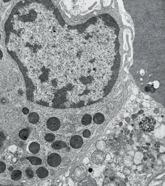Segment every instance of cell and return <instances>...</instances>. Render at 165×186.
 I'll list each match as a JSON object with an SVG mask.
<instances>
[{"label":"cell","instance_id":"obj_8","mask_svg":"<svg viewBox=\"0 0 165 186\" xmlns=\"http://www.w3.org/2000/svg\"><path fill=\"white\" fill-rule=\"evenodd\" d=\"M28 120L30 123L35 124L39 122V117L38 114L36 112H33L31 113L28 116Z\"/></svg>","mask_w":165,"mask_h":186},{"label":"cell","instance_id":"obj_13","mask_svg":"<svg viewBox=\"0 0 165 186\" xmlns=\"http://www.w3.org/2000/svg\"><path fill=\"white\" fill-rule=\"evenodd\" d=\"M29 134V131L28 130L26 129H23L20 131L19 136L21 139L26 140L28 139Z\"/></svg>","mask_w":165,"mask_h":186},{"label":"cell","instance_id":"obj_7","mask_svg":"<svg viewBox=\"0 0 165 186\" xmlns=\"http://www.w3.org/2000/svg\"><path fill=\"white\" fill-rule=\"evenodd\" d=\"M37 176L40 179H44L47 177L48 175L47 170L44 167H40L36 171Z\"/></svg>","mask_w":165,"mask_h":186},{"label":"cell","instance_id":"obj_18","mask_svg":"<svg viewBox=\"0 0 165 186\" xmlns=\"http://www.w3.org/2000/svg\"><path fill=\"white\" fill-rule=\"evenodd\" d=\"M6 168V166L3 162H0V173L4 172Z\"/></svg>","mask_w":165,"mask_h":186},{"label":"cell","instance_id":"obj_11","mask_svg":"<svg viewBox=\"0 0 165 186\" xmlns=\"http://www.w3.org/2000/svg\"><path fill=\"white\" fill-rule=\"evenodd\" d=\"M52 148L56 150H60L67 147L65 142L62 141H57L53 143L51 145Z\"/></svg>","mask_w":165,"mask_h":186},{"label":"cell","instance_id":"obj_4","mask_svg":"<svg viewBox=\"0 0 165 186\" xmlns=\"http://www.w3.org/2000/svg\"><path fill=\"white\" fill-rule=\"evenodd\" d=\"M106 158L105 153L101 151H97L94 152L92 156V160L96 164L103 163Z\"/></svg>","mask_w":165,"mask_h":186},{"label":"cell","instance_id":"obj_1","mask_svg":"<svg viewBox=\"0 0 165 186\" xmlns=\"http://www.w3.org/2000/svg\"><path fill=\"white\" fill-rule=\"evenodd\" d=\"M155 122L153 118L146 117L143 118L141 121L139 126L144 131L150 132L152 130Z\"/></svg>","mask_w":165,"mask_h":186},{"label":"cell","instance_id":"obj_21","mask_svg":"<svg viewBox=\"0 0 165 186\" xmlns=\"http://www.w3.org/2000/svg\"><path fill=\"white\" fill-rule=\"evenodd\" d=\"M22 112L24 114H27L29 113V110L28 108H24L22 110Z\"/></svg>","mask_w":165,"mask_h":186},{"label":"cell","instance_id":"obj_9","mask_svg":"<svg viewBox=\"0 0 165 186\" xmlns=\"http://www.w3.org/2000/svg\"><path fill=\"white\" fill-rule=\"evenodd\" d=\"M29 149L33 154H37L40 149V144L36 142H32L29 145Z\"/></svg>","mask_w":165,"mask_h":186},{"label":"cell","instance_id":"obj_10","mask_svg":"<svg viewBox=\"0 0 165 186\" xmlns=\"http://www.w3.org/2000/svg\"><path fill=\"white\" fill-rule=\"evenodd\" d=\"M104 120V115L100 113H97L94 116L93 121L97 124L100 125L103 123Z\"/></svg>","mask_w":165,"mask_h":186},{"label":"cell","instance_id":"obj_24","mask_svg":"<svg viewBox=\"0 0 165 186\" xmlns=\"http://www.w3.org/2000/svg\"><path fill=\"white\" fill-rule=\"evenodd\" d=\"M3 144L1 142H0V148L1 147L3 146Z\"/></svg>","mask_w":165,"mask_h":186},{"label":"cell","instance_id":"obj_6","mask_svg":"<svg viewBox=\"0 0 165 186\" xmlns=\"http://www.w3.org/2000/svg\"><path fill=\"white\" fill-rule=\"evenodd\" d=\"M82 166L78 167L76 168L74 172L75 176L77 177V179H83L86 177L87 174V170L85 168H82Z\"/></svg>","mask_w":165,"mask_h":186},{"label":"cell","instance_id":"obj_5","mask_svg":"<svg viewBox=\"0 0 165 186\" xmlns=\"http://www.w3.org/2000/svg\"><path fill=\"white\" fill-rule=\"evenodd\" d=\"M83 140L81 137L79 136H73L70 141V144L75 149H78L82 146Z\"/></svg>","mask_w":165,"mask_h":186},{"label":"cell","instance_id":"obj_3","mask_svg":"<svg viewBox=\"0 0 165 186\" xmlns=\"http://www.w3.org/2000/svg\"><path fill=\"white\" fill-rule=\"evenodd\" d=\"M61 158L58 153H52L48 156V163L50 166L56 167L58 166L61 162Z\"/></svg>","mask_w":165,"mask_h":186},{"label":"cell","instance_id":"obj_2","mask_svg":"<svg viewBox=\"0 0 165 186\" xmlns=\"http://www.w3.org/2000/svg\"><path fill=\"white\" fill-rule=\"evenodd\" d=\"M48 128L52 131H55L58 130L60 126V121L58 118L51 117L48 120L47 123Z\"/></svg>","mask_w":165,"mask_h":186},{"label":"cell","instance_id":"obj_22","mask_svg":"<svg viewBox=\"0 0 165 186\" xmlns=\"http://www.w3.org/2000/svg\"><path fill=\"white\" fill-rule=\"evenodd\" d=\"M145 90L146 92H149L150 91V88L149 86H147V87H146L145 88Z\"/></svg>","mask_w":165,"mask_h":186},{"label":"cell","instance_id":"obj_26","mask_svg":"<svg viewBox=\"0 0 165 186\" xmlns=\"http://www.w3.org/2000/svg\"><path fill=\"white\" fill-rule=\"evenodd\" d=\"M1 35L0 34V41H1Z\"/></svg>","mask_w":165,"mask_h":186},{"label":"cell","instance_id":"obj_14","mask_svg":"<svg viewBox=\"0 0 165 186\" xmlns=\"http://www.w3.org/2000/svg\"><path fill=\"white\" fill-rule=\"evenodd\" d=\"M22 176V172L19 170L13 171L11 174V178L12 180L18 181L20 180Z\"/></svg>","mask_w":165,"mask_h":186},{"label":"cell","instance_id":"obj_12","mask_svg":"<svg viewBox=\"0 0 165 186\" xmlns=\"http://www.w3.org/2000/svg\"><path fill=\"white\" fill-rule=\"evenodd\" d=\"M27 159L33 165H39L41 164L42 161L41 159L35 156H29L27 157Z\"/></svg>","mask_w":165,"mask_h":186},{"label":"cell","instance_id":"obj_27","mask_svg":"<svg viewBox=\"0 0 165 186\" xmlns=\"http://www.w3.org/2000/svg\"><path fill=\"white\" fill-rule=\"evenodd\" d=\"M2 185H1V184H0V186H2Z\"/></svg>","mask_w":165,"mask_h":186},{"label":"cell","instance_id":"obj_19","mask_svg":"<svg viewBox=\"0 0 165 186\" xmlns=\"http://www.w3.org/2000/svg\"><path fill=\"white\" fill-rule=\"evenodd\" d=\"M91 136V132L88 130H85L84 131L83 133V136L86 138H88Z\"/></svg>","mask_w":165,"mask_h":186},{"label":"cell","instance_id":"obj_23","mask_svg":"<svg viewBox=\"0 0 165 186\" xmlns=\"http://www.w3.org/2000/svg\"><path fill=\"white\" fill-rule=\"evenodd\" d=\"M3 56V53L2 52V51L0 50V60H1Z\"/></svg>","mask_w":165,"mask_h":186},{"label":"cell","instance_id":"obj_15","mask_svg":"<svg viewBox=\"0 0 165 186\" xmlns=\"http://www.w3.org/2000/svg\"><path fill=\"white\" fill-rule=\"evenodd\" d=\"M92 121V118L91 115L86 114L82 118L81 122L84 125H88L90 124Z\"/></svg>","mask_w":165,"mask_h":186},{"label":"cell","instance_id":"obj_16","mask_svg":"<svg viewBox=\"0 0 165 186\" xmlns=\"http://www.w3.org/2000/svg\"><path fill=\"white\" fill-rule=\"evenodd\" d=\"M55 139L54 135L51 134H48L45 136V139L47 142H53Z\"/></svg>","mask_w":165,"mask_h":186},{"label":"cell","instance_id":"obj_20","mask_svg":"<svg viewBox=\"0 0 165 186\" xmlns=\"http://www.w3.org/2000/svg\"><path fill=\"white\" fill-rule=\"evenodd\" d=\"M5 139H6V137L4 134L2 132H0V142H3Z\"/></svg>","mask_w":165,"mask_h":186},{"label":"cell","instance_id":"obj_17","mask_svg":"<svg viewBox=\"0 0 165 186\" xmlns=\"http://www.w3.org/2000/svg\"><path fill=\"white\" fill-rule=\"evenodd\" d=\"M26 173L27 176L28 178L31 179L33 178L34 176V172L30 168H28L26 170Z\"/></svg>","mask_w":165,"mask_h":186},{"label":"cell","instance_id":"obj_25","mask_svg":"<svg viewBox=\"0 0 165 186\" xmlns=\"http://www.w3.org/2000/svg\"><path fill=\"white\" fill-rule=\"evenodd\" d=\"M89 171L90 172H91L92 171V169L91 168H90V169H89Z\"/></svg>","mask_w":165,"mask_h":186}]
</instances>
